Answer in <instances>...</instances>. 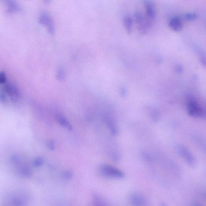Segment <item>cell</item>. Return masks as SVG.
Returning <instances> with one entry per match:
<instances>
[{
	"mask_svg": "<svg viewBox=\"0 0 206 206\" xmlns=\"http://www.w3.org/2000/svg\"><path fill=\"white\" fill-rule=\"evenodd\" d=\"M39 22L40 24L46 26L48 31L51 35H54L55 32L54 22L50 14L46 12H43L40 14L39 19Z\"/></svg>",
	"mask_w": 206,
	"mask_h": 206,
	"instance_id": "obj_2",
	"label": "cell"
},
{
	"mask_svg": "<svg viewBox=\"0 0 206 206\" xmlns=\"http://www.w3.org/2000/svg\"><path fill=\"white\" fill-rule=\"evenodd\" d=\"M154 21L146 18L143 19L140 22L137 23V29L139 32L141 34H146L149 31L150 29L153 26Z\"/></svg>",
	"mask_w": 206,
	"mask_h": 206,
	"instance_id": "obj_6",
	"label": "cell"
},
{
	"mask_svg": "<svg viewBox=\"0 0 206 206\" xmlns=\"http://www.w3.org/2000/svg\"><path fill=\"white\" fill-rule=\"evenodd\" d=\"M65 77V71L62 67H59L57 71L56 78L59 81H62Z\"/></svg>",
	"mask_w": 206,
	"mask_h": 206,
	"instance_id": "obj_15",
	"label": "cell"
},
{
	"mask_svg": "<svg viewBox=\"0 0 206 206\" xmlns=\"http://www.w3.org/2000/svg\"><path fill=\"white\" fill-rule=\"evenodd\" d=\"M48 146L51 150L53 151L55 149L54 142L53 140H50L47 143Z\"/></svg>",
	"mask_w": 206,
	"mask_h": 206,
	"instance_id": "obj_23",
	"label": "cell"
},
{
	"mask_svg": "<svg viewBox=\"0 0 206 206\" xmlns=\"http://www.w3.org/2000/svg\"><path fill=\"white\" fill-rule=\"evenodd\" d=\"M21 172L25 177L29 178L32 176V171L27 167H23L21 169Z\"/></svg>",
	"mask_w": 206,
	"mask_h": 206,
	"instance_id": "obj_16",
	"label": "cell"
},
{
	"mask_svg": "<svg viewBox=\"0 0 206 206\" xmlns=\"http://www.w3.org/2000/svg\"><path fill=\"white\" fill-rule=\"evenodd\" d=\"M6 7V13L8 14H12L20 11V8L15 0H1Z\"/></svg>",
	"mask_w": 206,
	"mask_h": 206,
	"instance_id": "obj_8",
	"label": "cell"
},
{
	"mask_svg": "<svg viewBox=\"0 0 206 206\" xmlns=\"http://www.w3.org/2000/svg\"><path fill=\"white\" fill-rule=\"evenodd\" d=\"M108 125H109V130L112 134L114 136L117 135L118 133V130L116 125L114 123V122L112 121H109L108 122Z\"/></svg>",
	"mask_w": 206,
	"mask_h": 206,
	"instance_id": "obj_14",
	"label": "cell"
},
{
	"mask_svg": "<svg viewBox=\"0 0 206 206\" xmlns=\"http://www.w3.org/2000/svg\"><path fill=\"white\" fill-rule=\"evenodd\" d=\"M7 80V76L4 72H0V84L5 83Z\"/></svg>",
	"mask_w": 206,
	"mask_h": 206,
	"instance_id": "obj_20",
	"label": "cell"
},
{
	"mask_svg": "<svg viewBox=\"0 0 206 206\" xmlns=\"http://www.w3.org/2000/svg\"><path fill=\"white\" fill-rule=\"evenodd\" d=\"M146 8V18L154 21L155 17V10L153 3L145 5Z\"/></svg>",
	"mask_w": 206,
	"mask_h": 206,
	"instance_id": "obj_10",
	"label": "cell"
},
{
	"mask_svg": "<svg viewBox=\"0 0 206 206\" xmlns=\"http://www.w3.org/2000/svg\"><path fill=\"white\" fill-rule=\"evenodd\" d=\"M43 1L46 4H49L51 2V0H43Z\"/></svg>",
	"mask_w": 206,
	"mask_h": 206,
	"instance_id": "obj_26",
	"label": "cell"
},
{
	"mask_svg": "<svg viewBox=\"0 0 206 206\" xmlns=\"http://www.w3.org/2000/svg\"><path fill=\"white\" fill-rule=\"evenodd\" d=\"M176 149L178 153L185 159L189 166H194L195 164V158L186 147L181 144H177L176 145Z\"/></svg>",
	"mask_w": 206,
	"mask_h": 206,
	"instance_id": "obj_3",
	"label": "cell"
},
{
	"mask_svg": "<svg viewBox=\"0 0 206 206\" xmlns=\"http://www.w3.org/2000/svg\"><path fill=\"white\" fill-rule=\"evenodd\" d=\"M7 97L5 94L3 93H0V102L2 103H5L6 102Z\"/></svg>",
	"mask_w": 206,
	"mask_h": 206,
	"instance_id": "obj_24",
	"label": "cell"
},
{
	"mask_svg": "<svg viewBox=\"0 0 206 206\" xmlns=\"http://www.w3.org/2000/svg\"><path fill=\"white\" fill-rule=\"evenodd\" d=\"M23 201L22 200L17 198H15L13 199V203H14L15 205L21 206L23 205Z\"/></svg>",
	"mask_w": 206,
	"mask_h": 206,
	"instance_id": "obj_21",
	"label": "cell"
},
{
	"mask_svg": "<svg viewBox=\"0 0 206 206\" xmlns=\"http://www.w3.org/2000/svg\"><path fill=\"white\" fill-rule=\"evenodd\" d=\"M12 161L15 164H18L20 163V159L19 157L16 155H14L11 158Z\"/></svg>",
	"mask_w": 206,
	"mask_h": 206,
	"instance_id": "obj_25",
	"label": "cell"
},
{
	"mask_svg": "<svg viewBox=\"0 0 206 206\" xmlns=\"http://www.w3.org/2000/svg\"><path fill=\"white\" fill-rule=\"evenodd\" d=\"M57 120H58V122H59L61 125L65 127V128H67L69 130H72V126L70 124L69 121L65 118L63 116H61V115H59L57 117Z\"/></svg>",
	"mask_w": 206,
	"mask_h": 206,
	"instance_id": "obj_12",
	"label": "cell"
},
{
	"mask_svg": "<svg viewBox=\"0 0 206 206\" xmlns=\"http://www.w3.org/2000/svg\"><path fill=\"white\" fill-rule=\"evenodd\" d=\"M44 159L41 157L37 158L34 161V165L36 167H39L41 166L43 164Z\"/></svg>",
	"mask_w": 206,
	"mask_h": 206,
	"instance_id": "obj_19",
	"label": "cell"
},
{
	"mask_svg": "<svg viewBox=\"0 0 206 206\" xmlns=\"http://www.w3.org/2000/svg\"><path fill=\"white\" fill-rule=\"evenodd\" d=\"M63 177L66 179H71L72 177V173L71 171H65L63 174Z\"/></svg>",
	"mask_w": 206,
	"mask_h": 206,
	"instance_id": "obj_22",
	"label": "cell"
},
{
	"mask_svg": "<svg viewBox=\"0 0 206 206\" xmlns=\"http://www.w3.org/2000/svg\"><path fill=\"white\" fill-rule=\"evenodd\" d=\"M197 15L194 13H188L186 14L184 17L186 20L189 21H192L196 19Z\"/></svg>",
	"mask_w": 206,
	"mask_h": 206,
	"instance_id": "obj_17",
	"label": "cell"
},
{
	"mask_svg": "<svg viewBox=\"0 0 206 206\" xmlns=\"http://www.w3.org/2000/svg\"><path fill=\"white\" fill-rule=\"evenodd\" d=\"M169 27L174 32L180 31L183 28V24L181 20L178 17H174L169 24Z\"/></svg>",
	"mask_w": 206,
	"mask_h": 206,
	"instance_id": "obj_9",
	"label": "cell"
},
{
	"mask_svg": "<svg viewBox=\"0 0 206 206\" xmlns=\"http://www.w3.org/2000/svg\"><path fill=\"white\" fill-rule=\"evenodd\" d=\"M134 18L135 19L137 23H138L144 19L143 14L139 12H137L134 14Z\"/></svg>",
	"mask_w": 206,
	"mask_h": 206,
	"instance_id": "obj_18",
	"label": "cell"
},
{
	"mask_svg": "<svg viewBox=\"0 0 206 206\" xmlns=\"http://www.w3.org/2000/svg\"><path fill=\"white\" fill-rule=\"evenodd\" d=\"M130 201L132 205L136 206H145L146 199L144 196L139 193H133L129 197Z\"/></svg>",
	"mask_w": 206,
	"mask_h": 206,
	"instance_id": "obj_7",
	"label": "cell"
},
{
	"mask_svg": "<svg viewBox=\"0 0 206 206\" xmlns=\"http://www.w3.org/2000/svg\"><path fill=\"white\" fill-rule=\"evenodd\" d=\"M101 170L103 174L108 177L118 178H122L125 177V174L123 172L110 165H102Z\"/></svg>",
	"mask_w": 206,
	"mask_h": 206,
	"instance_id": "obj_4",
	"label": "cell"
},
{
	"mask_svg": "<svg viewBox=\"0 0 206 206\" xmlns=\"http://www.w3.org/2000/svg\"><path fill=\"white\" fill-rule=\"evenodd\" d=\"M123 24L127 33L130 34L132 31L133 20L129 15H126L123 18Z\"/></svg>",
	"mask_w": 206,
	"mask_h": 206,
	"instance_id": "obj_11",
	"label": "cell"
},
{
	"mask_svg": "<svg viewBox=\"0 0 206 206\" xmlns=\"http://www.w3.org/2000/svg\"><path fill=\"white\" fill-rule=\"evenodd\" d=\"M187 108L188 114L190 116L198 118H205V110L193 96H190L188 97Z\"/></svg>",
	"mask_w": 206,
	"mask_h": 206,
	"instance_id": "obj_1",
	"label": "cell"
},
{
	"mask_svg": "<svg viewBox=\"0 0 206 206\" xmlns=\"http://www.w3.org/2000/svg\"><path fill=\"white\" fill-rule=\"evenodd\" d=\"M94 203L96 205H106V202L102 198L100 197L99 195H94L93 196Z\"/></svg>",
	"mask_w": 206,
	"mask_h": 206,
	"instance_id": "obj_13",
	"label": "cell"
},
{
	"mask_svg": "<svg viewBox=\"0 0 206 206\" xmlns=\"http://www.w3.org/2000/svg\"><path fill=\"white\" fill-rule=\"evenodd\" d=\"M5 90L12 101L17 102L20 100L21 97L20 91L17 87L14 84L8 83L5 85Z\"/></svg>",
	"mask_w": 206,
	"mask_h": 206,
	"instance_id": "obj_5",
	"label": "cell"
}]
</instances>
